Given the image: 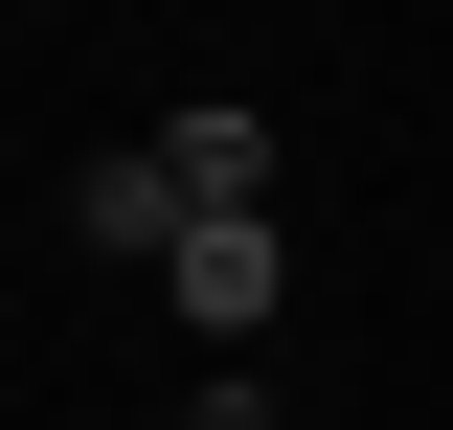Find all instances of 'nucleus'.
<instances>
[{"instance_id":"nucleus-1","label":"nucleus","mask_w":453,"mask_h":430,"mask_svg":"<svg viewBox=\"0 0 453 430\" xmlns=\"http://www.w3.org/2000/svg\"><path fill=\"white\" fill-rule=\"evenodd\" d=\"M159 295H181L204 340H250V318H273V204H204V227L159 250Z\"/></svg>"},{"instance_id":"nucleus-2","label":"nucleus","mask_w":453,"mask_h":430,"mask_svg":"<svg viewBox=\"0 0 453 430\" xmlns=\"http://www.w3.org/2000/svg\"><path fill=\"white\" fill-rule=\"evenodd\" d=\"M159 181H181V227H204V204H273V113H159Z\"/></svg>"},{"instance_id":"nucleus-3","label":"nucleus","mask_w":453,"mask_h":430,"mask_svg":"<svg viewBox=\"0 0 453 430\" xmlns=\"http://www.w3.org/2000/svg\"><path fill=\"white\" fill-rule=\"evenodd\" d=\"M68 227H91V250H181V181H159V136H136V159H91V181H68Z\"/></svg>"}]
</instances>
